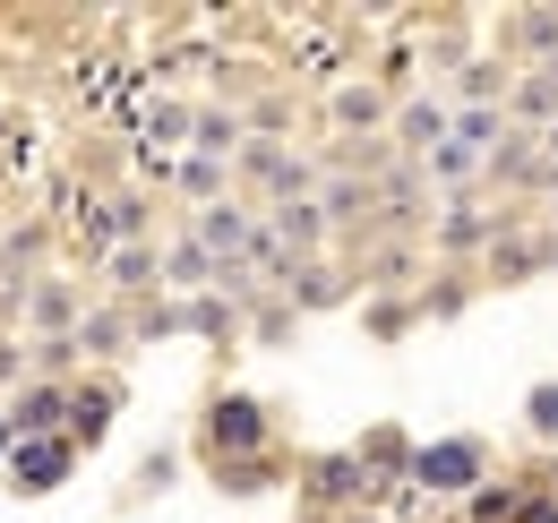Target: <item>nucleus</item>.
Listing matches in <instances>:
<instances>
[{
  "label": "nucleus",
  "instance_id": "f257e3e1",
  "mask_svg": "<svg viewBox=\"0 0 558 523\" xmlns=\"http://www.w3.org/2000/svg\"><path fill=\"white\" fill-rule=\"evenodd\" d=\"M473 472H482V447H473V438H447V447L421 455V481H429V489H464Z\"/></svg>",
  "mask_w": 558,
  "mask_h": 523
},
{
  "label": "nucleus",
  "instance_id": "f03ea898",
  "mask_svg": "<svg viewBox=\"0 0 558 523\" xmlns=\"http://www.w3.org/2000/svg\"><path fill=\"white\" fill-rule=\"evenodd\" d=\"M215 438L223 447H258V403H223L215 412Z\"/></svg>",
  "mask_w": 558,
  "mask_h": 523
},
{
  "label": "nucleus",
  "instance_id": "7ed1b4c3",
  "mask_svg": "<svg viewBox=\"0 0 558 523\" xmlns=\"http://www.w3.org/2000/svg\"><path fill=\"white\" fill-rule=\"evenodd\" d=\"M61 472H70V455H61V447H35V455H17V481H26V489H52Z\"/></svg>",
  "mask_w": 558,
  "mask_h": 523
},
{
  "label": "nucleus",
  "instance_id": "20e7f679",
  "mask_svg": "<svg viewBox=\"0 0 558 523\" xmlns=\"http://www.w3.org/2000/svg\"><path fill=\"white\" fill-rule=\"evenodd\" d=\"M533 421H542V429L558 438V387H542V394H533Z\"/></svg>",
  "mask_w": 558,
  "mask_h": 523
}]
</instances>
